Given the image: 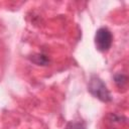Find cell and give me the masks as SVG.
Segmentation results:
<instances>
[{
	"label": "cell",
	"mask_w": 129,
	"mask_h": 129,
	"mask_svg": "<svg viewBox=\"0 0 129 129\" xmlns=\"http://www.w3.org/2000/svg\"><path fill=\"white\" fill-rule=\"evenodd\" d=\"M89 92L102 102H110L112 100L111 94L104 82L97 76H92L88 86Z\"/></svg>",
	"instance_id": "cell-1"
},
{
	"label": "cell",
	"mask_w": 129,
	"mask_h": 129,
	"mask_svg": "<svg viewBox=\"0 0 129 129\" xmlns=\"http://www.w3.org/2000/svg\"><path fill=\"white\" fill-rule=\"evenodd\" d=\"M113 42V35L107 27H100L95 34V45L99 51H107Z\"/></svg>",
	"instance_id": "cell-2"
},
{
	"label": "cell",
	"mask_w": 129,
	"mask_h": 129,
	"mask_svg": "<svg viewBox=\"0 0 129 129\" xmlns=\"http://www.w3.org/2000/svg\"><path fill=\"white\" fill-rule=\"evenodd\" d=\"M114 80H115L116 85H117L119 88H122V87H124V86L127 84V77L124 76V75H122V74L115 75V76H114Z\"/></svg>",
	"instance_id": "cell-3"
},
{
	"label": "cell",
	"mask_w": 129,
	"mask_h": 129,
	"mask_svg": "<svg viewBox=\"0 0 129 129\" xmlns=\"http://www.w3.org/2000/svg\"><path fill=\"white\" fill-rule=\"evenodd\" d=\"M31 60H33L35 63L37 64H46L48 62V58L43 55V54H37V55H34L33 58H31Z\"/></svg>",
	"instance_id": "cell-4"
},
{
	"label": "cell",
	"mask_w": 129,
	"mask_h": 129,
	"mask_svg": "<svg viewBox=\"0 0 129 129\" xmlns=\"http://www.w3.org/2000/svg\"><path fill=\"white\" fill-rule=\"evenodd\" d=\"M67 129H86V126L81 122H70Z\"/></svg>",
	"instance_id": "cell-5"
}]
</instances>
